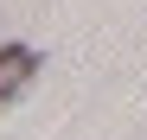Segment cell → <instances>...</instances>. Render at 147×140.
Masks as SVG:
<instances>
[{
	"label": "cell",
	"mask_w": 147,
	"mask_h": 140,
	"mask_svg": "<svg viewBox=\"0 0 147 140\" xmlns=\"http://www.w3.org/2000/svg\"><path fill=\"white\" fill-rule=\"evenodd\" d=\"M32 77H38V51L32 45H0V108L13 96H26Z\"/></svg>",
	"instance_id": "cell-1"
}]
</instances>
